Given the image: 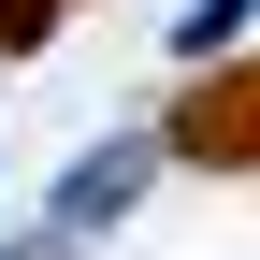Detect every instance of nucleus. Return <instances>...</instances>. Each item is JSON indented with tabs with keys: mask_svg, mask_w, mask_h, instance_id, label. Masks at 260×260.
Returning a JSON list of instances; mask_svg holds the SVG:
<instances>
[{
	"mask_svg": "<svg viewBox=\"0 0 260 260\" xmlns=\"http://www.w3.org/2000/svg\"><path fill=\"white\" fill-rule=\"evenodd\" d=\"M174 145L203 159V174H260V58L188 87V102H174Z\"/></svg>",
	"mask_w": 260,
	"mask_h": 260,
	"instance_id": "nucleus-1",
	"label": "nucleus"
},
{
	"mask_svg": "<svg viewBox=\"0 0 260 260\" xmlns=\"http://www.w3.org/2000/svg\"><path fill=\"white\" fill-rule=\"evenodd\" d=\"M58 29V0H0V44H44Z\"/></svg>",
	"mask_w": 260,
	"mask_h": 260,
	"instance_id": "nucleus-2",
	"label": "nucleus"
}]
</instances>
